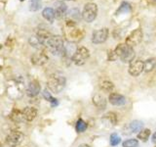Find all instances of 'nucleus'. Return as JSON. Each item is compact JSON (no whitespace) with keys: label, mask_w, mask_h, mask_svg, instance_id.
I'll list each match as a JSON object with an SVG mask.
<instances>
[{"label":"nucleus","mask_w":156,"mask_h":147,"mask_svg":"<svg viewBox=\"0 0 156 147\" xmlns=\"http://www.w3.org/2000/svg\"><path fill=\"white\" fill-rule=\"evenodd\" d=\"M42 17L49 23H53L56 19L55 10L52 7H46L42 10Z\"/></svg>","instance_id":"a211bd4d"},{"label":"nucleus","mask_w":156,"mask_h":147,"mask_svg":"<svg viewBox=\"0 0 156 147\" xmlns=\"http://www.w3.org/2000/svg\"><path fill=\"white\" fill-rule=\"evenodd\" d=\"M43 97L45 98L46 100H48L49 102H51L52 106H57L58 105V100L56 99V98H54L47 89H45L43 91Z\"/></svg>","instance_id":"cd10ccee"},{"label":"nucleus","mask_w":156,"mask_h":147,"mask_svg":"<svg viewBox=\"0 0 156 147\" xmlns=\"http://www.w3.org/2000/svg\"><path fill=\"white\" fill-rule=\"evenodd\" d=\"M98 5L96 3L89 2L85 4L84 8L82 11V19L84 20L86 23H92L94 22L97 16H98Z\"/></svg>","instance_id":"423d86ee"},{"label":"nucleus","mask_w":156,"mask_h":147,"mask_svg":"<svg viewBox=\"0 0 156 147\" xmlns=\"http://www.w3.org/2000/svg\"><path fill=\"white\" fill-rule=\"evenodd\" d=\"M41 5H42L41 0H29L28 9L31 12H36L41 8Z\"/></svg>","instance_id":"5701e85b"},{"label":"nucleus","mask_w":156,"mask_h":147,"mask_svg":"<svg viewBox=\"0 0 156 147\" xmlns=\"http://www.w3.org/2000/svg\"><path fill=\"white\" fill-rule=\"evenodd\" d=\"M144 71V62L141 60H134L129 64L128 72L132 77H138Z\"/></svg>","instance_id":"9b49d317"},{"label":"nucleus","mask_w":156,"mask_h":147,"mask_svg":"<svg viewBox=\"0 0 156 147\" xmlns=\"http://www.w3.org/2000/svg\"><path fill=\"white\" fill-rule=\"evenodd\" d=\"M24 138V135L21 130H13L8 134L6 136V143L10 147H17L23 142Z\"/></svg>","instance_id":"1a4fd4ad"},{"label":"nucleus","mask_w":156,"mask_h":147,"mask_svg":"<svg viewBox=\"0 0 156 147\" xmlns=\"http://www.w3.org/2000/svg\"><path fill=\"white\" fill-rule=\"evenodd\" d=\"M100 87H101V89L102 91H105V92H111L112 90H113V88H114V85L111 81H102L101 83Z\"/></svg>","instance_id":"393cba45"},{"label":"nucleus","mask_w":156,"mask_h":147,"mask_svg":"<svg viewBox=\"0 0 156 147\" xmlns=\"http://www.w3.org/2000/svg\"><path fill=\"white\" fill-rule=\"evenodd\" d=\"M68 19H70L74 22H77L80 19H82V13H80L78 9H72L69 12V18Z\"/></svg>","instance_id":"bb28decb"},{"label":"nucleus","mask_w":156,"mask_h":147,"mask_svg":"<svg viewBox=\"0 0 156 147\" xmlns=\"http://www.w3.org/2000/svg\"><path fill=\"white\" fill-rule=\"evenodd\" d=\"M131 4L129 2H127V1H123L121 3V5L119 6V8L117 9V11H116V15H121V14H127V13H129L131 12Z\"/></svg>","instance_id":"412c9836"},{"label":"nucleus","mask_w":156,"mask_h":147,"mask_svg":"<svg viewBox=\"0 0 156 147\" xmlns=\"http://www.w3.org/2000/svg\"><path fill=\"white\" fill-rule=\"evenodd\" d=\"M48 60L49 57L44 49L43 50H39L31 56V63L34 66H43L48 62Z\"/></svg>","instance_id":"f8f14e48"},{"label":"nucleus","mask_w":156,"mask_h":147,"mask_svg":"<svg viewBox=\"0 0 156 147\" xmlns=\"http://www.w3.org/2000/svg\"><path fill=\"white\" fill-rule=\"evenodd\" d=\"M20 1H21V2H23V1H26V0H20Z\"/></svg>","instance_id":"4c0bfd02"},{"label":"nucleus","mask_w":156,"mask_h":147,"mask_svg":"<svg viewBox=\"0 0 156 147\" xmlns=\"http://www.w3.org/2000/svg\"><path fill=\"white\" fill-rule=\"evenodd\" d=\"M2 49V44H0V50Z\"/></svg>","instance_id":"c9c22d12"},{"label":"nucleus","mask_w":156,"mask_h":147,"mask_svg":"<svg viewBox=\"0 0 156 147\" xmlns=\"http://www.w3.org/2000/svg\"><path fill=\"white\" fill-rule=\"evenodd\" d=\"M123 147H139V140L135 138H130L126 139L123 143H122Z\"/></svg>","instance_id":"c85d7f7f"},{"label":"nucleus","mask_w":156,"mask_h":147,"mask_svg":"<svg viewBox=\"0 0 156 147\" xmlns=\"http://www.w3.org/2000/svg\"><path fill=\"white\" fill-rule=\"evenodd\" d=\"M147 2H148L149 4L156 5V0H147Z\"/></svg>","instance_id":"72a5a7b5"},{"label":"nucleus","mask_w":156,"mask_h":147,"mask_svg":"<svg viewBox=\"0 0 156 147\" xmlns=\"http://www.w3.org/2000/svg\"><path fill=\"white\" fill-rule=\"evenodd\" d=\"M150 134H151V130H148V129L141 130L139 132V134H138V138L140 139L141 141L146 142V141L148 140V138H149Z\"/></svg>","instance_id":"b1692460"},{"label":"nucleus","mask_w":156,"mask_h":147,"mask_svg":"<svg viewBox=\"0 0 156 147\" xmlns=\"http://www.w3.org/2000/svg\"><path fill=\"white\" fill-rule=\"evenodd\" d=\"M62 1H70V0H62Z\"/></svg>","instance_id":"e433bc0d"},{"label":"nucleus","mask_w":156,"mask_h":147,"mask_svg":"<svg viewBox=\"0 0 156 147\" xmlns=\"http://www.w3.org/2000/svg\"><path fill=\"white\" fill-rule=\"evenodd\" d=\"M114 51L116 52L117 56H118V58L122 62L130 64L132 61L135 60V56H136L135 50L133 49V47L128 46L126 43L118 44V45L115 47Z\"/></svg>","instance_id":"20e7f679"},{"label":"nucleus","mask_w":156,"mask_h":147,"mask_svg":"<svg viewBox=\"0 0 156 147\" xmlns=\"http://www.w3.org/2000/svg\"><path fill=\"white\" fill-rule=\"evenodd\" d=\"M155 147H156V146H155Z\"/></svg>","instance_id":"a19ab883"},{"label":"nucleus","mask_w":156,"mask_h":147,"mask_svg":"<svg viewBox=\"0 0 156 147\" xmlns=\"http://www.w3.org/2000/svg\"><path fill=\"white\" fill-rule=\"evenodd\" d=\"M23 116L24 121L31 122L36 118L37 116V109L31 106H27L23 110Z\"/></svg>","instance_id":"f3484780"},{"label":"nucleus","mask_w":156,"mask_h":147,"mask_svg":"<svg viewBox=\"0 0 156 147\" xmlns=\"http://www.w3.org/2000/svg\"><path fill=\"white\" fill-rule=\"evenodd\" d=\"M41 90L40 83L38 81L33 80L28 83L27 88V94L29 97H35L39 94V92Z\"/></svg>","instance_id":"ddd939ff"},{"label":"nucleus","mask_w":156,"mask_h":147,"mask_svg":"<svg viewBox=\"0 0 156 147\" xmlns=\"http://www.w3.org/2000/svg\"><path fill=\"white\" fill-rule=\"evenodd\" d=\"M84 31L77 27L76 22L70 19H66L65 22V28H63V36L68 42L76 43L79 42L84 37Z\"/></svg>","instance_id":"f257e3e1"},{"label":"nucleus","mask_w":156,"mask_h":147,"mask_svg":"<svg viewBox=\"0 0 156 147\" xmlns=\"http://www.w3.org/2000/svg\"><path fill=\"white\" fill-rule=\"evenodd\" d=\"M108 100H109L110 104L114 105V106H123L127 102L125 96L119 94V93H116V92L110 93L108 96Z\"/></svg>","instance_id":"4468645a"},{"label":"nucleus","mask_w":156,"mask_h":147,"mask_svg":"<svg viewBox=\"0 0 156 147\" xmlns=\"http://www.w3.org/2000/svg\"><path fill=\"white\" fill-rule=\"evenodd\" d=\"M45 48L54 55H63L66 50L65 41L61 36H53L45 42Z\"/></svg>","instance_id":"f03ea898"},{"label":"nucleus","mask_w":156,"mask_h":147,"mask_svg":"<svg viewBox=\"0 0 156 147\" xmlns=\"http://www.w3.org/2000/svg\"><path fill=\"white\" fill-rule=\"evenodd\" d=\"M144 37V32L141 28H136L133 32H131L130 34L126 37L125 43L130 47H135L141 42Z\"/></svg>","instance_id":"6e6552de"},{"label":"nucleus","mask_w":156,"mask_h":147,"mask_svg":"<svg viewBox=\"0 0 156 147\" xmlns=\"http://www.w3.org/2000/svg\"><path fill=\"white\" fill-rule=\"evenodd\" d=\"M10 119L14 123H22L24 120L23 116V111H20L19 109L14 108L12 112L10 113Z\"/></svg>","instance_id":"aec40b11"},{"label":"nucleus","mask_w":156,"mask_h":147,"mask_svg":"<svg viewBox=\"0 0 156 147\" xmlns=\"http://www.w3.org/2000/svg\"><path fill=\"white\" fill-rule=\"evenodd\" d=\"M23 89H24V86H23V82L22 81L13 80L9 82L8 87H7V92L10 95V97L18 99V98L22 97L23 93Z\"/></svg>","instance_id":"0eeeda50"},{"label":"nucleus","mask_w":156,"mask_h":147,"mask_svg":"<svg viewBox=\"0 0 156 147\" xmlns=\"http://www.w3.org/2000/svg\"><path fill=\"white\" fill-rule=\"evenodd\" d=\"M0 147H3V146H2V144H1V143H0Z\"/></svg>","instance_id":"58836bf2"},{"label":"nucleus","mask_w":156,"mask_h":147,"mask_svg":"<svg viewBox=\"0 0 156 147\" xmlns=\"http://www.w3.org/2000/svg\"><path fill=\"white\" fill-rule=\"evenodd\" d=\"M152 141H153V143L156 145V131L153 134V135H152Z\"/></svg>","instance_id":"473e14b6"},{"label":"nucleus","mask_w":156,"mask_h":147,"mask_svg":"<svg viewBox=\"0 0 156 147\" xmlns=\"http://www.w3.org/2000/svg\"><path fill=\"white\" fill-rule=\"evenodd\" d=\"M105 119L108 120V122L113 126L117 124V116L113 112H110V113H108V114H106L105 115Z\"/></svg>","instance_id":"7c9ffc66"},{"label":"nucleus","mask_w":156,"mask_h":147,"mask_svg":"<svg viewBox=\"0 0 156 147\" xmlns=\"http://www.w3.org/2000/svg\"><path fill=\"white\" fill-rule=\"evenodd\" d=\"M87 127H88V124L85 121H83L82 119H79L77 121L76 126H75V130L77 132H79V134L80 132H84V131H86Z\"/></svg>","instance_id":"a878e982"},{"label":"nucleus","mask_w":156,"mask_h":147,"mask_svg":"<svg viewBox=\"0 0 156 147\" xmlns=\"http://www.w3.org/2000/svg\"><path fill=\"white\" fill-rule=\"evenodd\" d=\"M66 78L65 76L61 74H54L49 77L47 81V87L48 89L53 93H60L63 90L66 86Z\"/></svg>","instance_id":"7ed1b4c3"},{"label":"nucleus","mask_w":156,"mask_h":147,"mask_svg":"<svg viewBox=\"0 0 156 147\" xmlns=\"http://www.w3.org/2000/svg\"><path fill=\"white\" fill-rule=\"evenodd\" d=\"M143 127H144V123L140 122V121L136 120V121L131 122L128 126H125V130L123 131V134H125L127 130H128L127 134H134V132H138V131H140L141 130H143Z\"/></svg>","instance_id":"2eb2a0df"},{"label":"nucleus","mask_w":156,"mask_h":147,"mask_svg":"<svg viewBox=\"0 0 156 147\" xmlns=\"http://www.w3.org/2000/svg\"><path fill=\"white\" fill-rule=\"evenodd\" d=\"M121 141L120 136L117 134H112L110 135V145L111 146H117Z\"/></svg>","instance_id":"c756f323"},{"label":"nucleus","mask_w":156,"mask_h":147,"mask_svg":"<svg viewBox=\"0 0 156 147\" xmlns=\"http://www.w3.org/2000/svg\"><path fill=\"white\" fill-rule=\"evenodd\" d=\"M55 13H56V19L61 20L66 16L67 13V6L63 1H58L55 3Z\"/></svg>","instance_id":"dca6fc26"},{"label":"nucleus","mask_w":156,"mask_h":147,"mask_svg":"<svg viewBox=\"0 0 156 147\" xmlns=\"http://www.w3.org/2000/svg\"><path fill=\"white\" fill-rule=\"evenodd\" d=\"M156 67V59L155 58H150L144 61V72L149 73L152 72Z\"/></svg>","instance_id":"4be33fe9"},{"label":"nucleus","mask_w":156,"mask_h":147,"mask_svg":"<svg viewBox=\"0 0 156 147\" xmlns=\"http://www.w3.org/2000/svg\"><path fill=\"white\" fill-rule=\"evenodd\" d=\"M78 147H91V146L88 145V144H81V145H79Z\"/></svg>","instance_id":"f704fd0d"},{"label":"nucleus","mask_w":156,"mask_h":147,"mask_svg":"<svg viewBox=\"0 0 156 147\" xmlns=\"http://www.w3.org/2000/svg\"><path fill=\"white\" fill-rule=\"evenodd\" d=\"M90 57V51L85 46H79L75 49L71 56V61L77 66L84 65L86 60Z\"/></svg>","instance_id":"39448f33"},{"label":"nucleus","mask_w":156,"mask_h":147,"mask_svg":"<svg viewBox=\"0 0 156 147\" xmlns=\"http://www.w3.org/2000/svg\"><path fill=\"white\" fill-rule=\"evenodd\" d=\"M109 31L107 28H102L100 29H97L93 32L92 36V42L94 44H101L106 41V39L108 38Z\"/></svg>","instance_id":"9d476101"},{"label":"nucleus","mask_w":156,"mask_h":147,"mask_svg":"<svg viewBox=\"0 0 156 147\" xmlns=\"http://www.w3.org/2000/svg\"><path fill=\"white\" fill-rule=\"evenodd\" d=\"M0 71H1V66H0Z\"/></svg>","instance_id":"ea45409f"},{"label":"nucleus","mask_w":156,"mask_h":147,"mask_svg":"<svg viewBox=\"0 0 156 147\" xmlns=\"http://www.w3.org/2000/svg\"><path fill=\"white\" fill-rule=\"evenodd\" d=\"M117 59H119V58L117 56L116 52L114 51V49L113 50H109L108 53H107V60L110 62H113V61H116Z\"/></svg>","instance_id":"2f4dec72"},{"label":"nucleus","mask_w":156,"mask_h":147,"mask_svg":"<svg viewBox=\"0 0 156 147\" xmlns=\"http://www.w3.org/2000/svg\"><path fill=\"white\" fill-rule=\"evenodd\" d=\"M93 103L99 109H105L106 107V99L101 94L94 95V97H93Z\"/></svg>","instance_id":"6ab92c4d"}]
</instances>
